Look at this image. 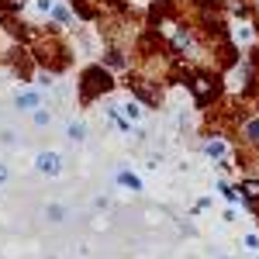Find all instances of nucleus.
Instances as JSON below:
<instances>
[{
    "instance_id": "2",
    "label": "nucleus",
    "mask_w": 259,
    "mask_h": 259,
    "mask_svg": "<svg viewBox=\"0 0 259 259\" xmlns=\"http://www.w3.org/2000/svg\"><path fill=\"white\" fill-rule=\"evenodd\" d=\"M18 111H38V94H35V90L18 94Z\"/></svg>"
},
{
    "instance_id": "8",
    "label": "nucleus",
    "mask_w": 259,
    "mask_h": 259,
    "mask_svg": "<svg viewBox=\"0 0 259 259\" xmlns=\"http://www.w3.org/2000/svg\"><path fill=\"white\" fill-rule=\"evenodd\" d=\"M249 135H252V139H259V121H252V124H249Z\"/></svg>"
},
{
    "instance_id": "5",
    "label": "nucleus",
    "mask_w": 259,
    "mask_h": 259,
    "mask_svg": "<svg viewBox=\"0 0 259 259\" xmlns=\"http://www.w3.org/2000/svg\"><path fill=\"white\" fill-rule=\"evenodd\" d=\"M124 118L139 121V118H142V107H139V104H124Z\"/></svg>"
},
{
    "instance_id": "4",
    "label": "nucleus",
    "mask_w": 259,
    "mask_h": 259,
    "mask_svg": "<svg viewBox=\"0 0 259 259\" xmlns=\"http://www.w3.org/2000/svg\"><path fill=\"white\" fill-rule=\"evenodd\" d=\"M45 218H52V225H59V221L66 218V207H59V204H52V207L45 211Z\"/></svg>"
},
{
    "instance_id": "6",
    "label": "nucleus",
    "mask_w": 259,
    "mask_h": 259,
    "mask_svg": "<svg viewBox=\"0 0 259 259\" xmlns=\"http://www.w3.org/2000/svg\"><path fill=\"white\" fill-rule=\"evenodd\" d=\"M49 121H52V114H49V111H35V124H38V128H45V124H49Z\"/></svg>"
},
{
    "instance_id": "7",
    "label": "nucleus",
    "mask_w": 259,
    "mask_h": 259,
    "mask_svg": "<svg viewBox=\"0 0 259 259\" xmlns=\"http://www.w3.org/2000/svg\"><path fill=\"white\" fill-rule=\"evenodd\" d=\"M207 152H211V156H221V152H225V145H221V142H207Z\"/></svg>"
},
{
    "instance_id": "1",
    "label": "nucleus",
    "mask_w": 259,
    "mask_h": 259,
    "mask_svg": "<svg viewBox=\"0 0 259 259\" xmlns=\"http://www.w3.org/2000/svg\"><path fill=\"white\" fill-rule=\"evenodd\" d=\"M35 166H38V173H45V177H56V173L62 169V156L45 149V152H38V156H35Z\"/></svg>"
},
{
    "instance_id": "9",
    "label": "nucleus",
    "mask_w": 259,
    "mask_h": 259,
    "mask_svg": "<svg viewBox=\"0 0 259 259\" xmlns=\"http://www.w3.org/2000/svg\"><path fill=\"white\" fill-rule=\"evenodd\" d=\"M11 177V173H7V166H4V162H0V183H4V180Z\"/></svg>"
},
{
    "instance_id": "3",
    "label": "nucleus",
    "mask_w": 259,
    "mask_h": 259,
    "mask_svg": "<svg viewBox=\"0 0 259 259\" xmlns=\"http://www.w3.org/2000/svg\"><path fill=\"white\" fill-rule=\"evenodd\" d=\"M66 135H69V142H83V135H87V124H83V121H69Z\"/></svg>"
}]
</instances>
